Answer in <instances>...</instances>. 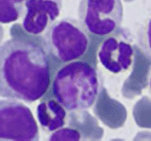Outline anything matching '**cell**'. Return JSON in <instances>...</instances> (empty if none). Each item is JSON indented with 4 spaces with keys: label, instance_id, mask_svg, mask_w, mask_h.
<instances>
[{
    "label": "cell",
    "instance_id": "8992f818",
    "mask_svg": "<svg viewBox=\"0 0 151 141\" xmlns=\"http://www.w3.org/2000/svg\"><path fill=\"white\" fill-rule=\"evenodd\" d=\"M62 5V0H27L22 28L30 35H40L56 21Z\"/></svg>",
    "mask_w": 151,
    "mask_h": 141
},
{
    "label": "cell",
    "instance_id": "7a4b0ae2",
    "mask_svg": "<svg viewBox=\"0 0 151 141\" xmlns=\"http://www.w3.org/2000/svg\"><path fill=\"white\" fill-rule=\"evenodd\" d=\"M97 71L87 63L74 62L56 72L52 93L56 100L69 111H83L92 107L99 93Z\"/></svg>",
    "mask_w": 151,
    "mask_h": 141
},
{
    "label": "cell",
    "instance_id": "6da1fadb",
    "mask_svg": "<svg viewBox=\"0 0 151 141\" xmlns=\"http://www.w3.org/2000/svg\"><path fill=\"white\" fill-rule=\"evenodd\" d=\"M50 64L43 49L19 39L5 41L0 50V95L33 102L50 84Z\"/></svg>",
    "mask_w": 151,
    "mask_h": 141
},
{
    "label": "cell",
    "instance_id": "7c38bea8",
    "mask_svg": "<svg viewBox=\"0 0 151 141\" xmlns=\"http://www.w3.org/2000/svg\"><path fill=\"white\" fill-rule=\"evenodd\" d=\"M147 88L151 97V68L149 72L148 77H147Z\"/></svg>",
    "mask_w": 151,
    "mask_h": 141
},
{
    "label": "cell",
    "instance_id": "8fae6325",
    "mask_svg": "<svg viewBox=\"0 0 151 141\" xmlns=\"http://www.w3.org/2000/svg\"><path fill=\"white\" fill-rule=\"evenodd\" d=\"M81 139V134L78 130L71 128H61L52 132L49 137L50 141H78Z\"/></svg>",
    "mask_w": 151,
    "mask_h": 141
},
{
    "label": "cell",
    "instance_id": "9c48e42d",
    "mask_svg": "<svg viewBox=\"0 0 151 141\" xmlns=\"http://www.w3.org/2000/svg\"><path fill=\"white\" fill-rule=\"evenodd\" d=\"M26 1L27 0H1V23L10 24L19 19L24 14Z\"/></svg>",
    "mask_w": 151,
    "mask_h": 141
},
{
    "label": "cell",
    "instance_id": "5b68a950",
    "mask_svg": "<svg viewBox=\"0 0 151 141\" xmlns=\"http://www.w3.org/2000/svg\"><path fill=\"white\" fill-rule=\"evenodd\" d=\"M123 16L121 0H80L78 6L79 21L88 33L97 36L117 31Z\"/></svg>",
    "mask_w": 151,
    "mask_h": 141
},
{
    "label": "cell",
    "instance_id": "ba28073f",
    "mask_svg": "<svg viewBox=\"0 0 151 141\" xmlns=\"http://www.w3.org/2000/svg\"><path fill=\"white\" fill-rule=\"evenodd\" d=\"M37 115L40 127L46 132H53L67 123L65 109L54 100L41 102L37 108Z\"/></svg>",
    "mask_w": 151,
    "mask_h": 141
},
{
    "label": "cell",
    "instance_id": "277c9868",
    "mask_svg": "<svg viewBox=\"0 0 151 141\" xmlns=\"http://www.w3.org/2000/svg\"><path fill=\"white\" fill-rule=\"evenodd\" d=\"M39 129L32 110L15 99L0 102V140L37 141Z\"/></svg>",
    "mask_w": 151,
    "mask_h": 141
},
{
    "label": "cell",
    "instance_id": "3957f363",
    "mask_svg": "<svg viewBox=\"0 0 151 141\" xmlns=\"http://www.w3.org/2000/svg\"><path fill=\"white\" fill-rule=\"evenodd\" d=\"M48 51L62 62H70L83 56L90 44L88 31L80 21L64 18L54 22L44 33Z\"/></svg>",
    "mask_w": 151,
    "mask_h": 141
},
{
    "label": "cell",
    "instance_id": "52a82bcc",
    "mask_svg": "<svg viewBox=\"0 0 151 141\" xmlns=\"http://www.w3.org/2000/svg\"><path fill=\"white\" fill-rule=\"evenodd\" d=\"M97 55L105 69L118 74L130 69L134 62V51L131 44L122 38L111 37L101 43Z\"/></svg>",
    "mask_w": 151,
    "mask_h": 141
},
{
    "label": "cell",
    "instance_id": "30bf717a",
    "mask_svg": "<svg viewBox=\"0 0 151 141\" xmlns=\"http://www.w3.org/2000/svg\"><path fill=\"white\" fill-rule=\"evenodd\" d=\"M138 44L147 58L151 59V17L143 22L137 33Z\"/></svg>",
    "mask_w": 151,
    "mask_h": 141
}]
</instances>
